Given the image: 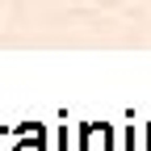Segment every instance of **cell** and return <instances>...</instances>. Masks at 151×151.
Instances as JSON below:
<instances>
[{"label": "cell", "mask_w": 151, "mask_h": 151, "mask_svg": "<svg viewBox=\"0 0 151 151\" xmlns=\"http://www.w3.org/2000/svg\"><path fill=\"white\" fill-rule=\"evenodd\" d=\"M13 139H17L13 151H46V130L38 126V122H34V126H29V122H25V126H17V130H13Z\"/></svg>", "instance_id": "6da1fadb"}, {"label": "cell", "mask_w": 151, "mask_h": 151, "mask_svg": "<svg viewBox=\"0 0 151 151\" xmlns=\"http://www.w3.org/2000/svg\"><path fill=\"white\" fill-rule=\"evenodd\" d=\"M143 151H151V126H147V143H143Z\"/></svg>", "instance_id": "7a4b0ae2"}]
</instances>
